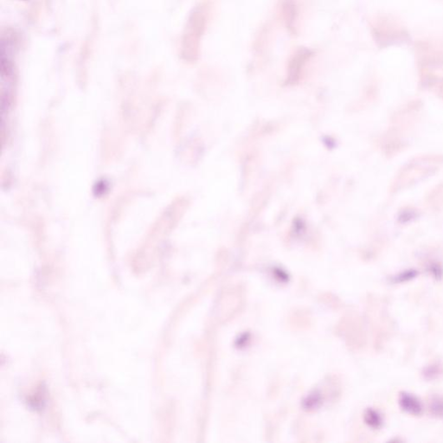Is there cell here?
I'll use <instances>...</instances> for the list:
<instances>
[{"mask_svg": "<svg viewBox=\"0 0 443 443\" xmlns=\"http://www.w3.org/2000/svg\"><path fill=\"white\" fill-rule=\"evenodd\" d=\"M434 409H435L437 413H440V414H442L443 415V403H440V404H436L435 403V405L434 406Z\"/></svg>", "mask_w": 443, "mask_h": 443, "instance_id": "7a4b0ae2", "label": "cell"}, {"mask_svg": "<svg viewBox=\"0 0 443 443\" xmlns=\"http://www.w3.org/2000/svg\"><path fill=\"white\" fill-rule=\"evenodd\" d=\"M400 404L405 411L412 415H419L423 409L422 404L417 398L409 394H403L401 395Z\"/></svg>", "mask_w": 443, "mask_h": 443, "instance_id": "6da1fadb", "label": "cell"}]
</instances>
